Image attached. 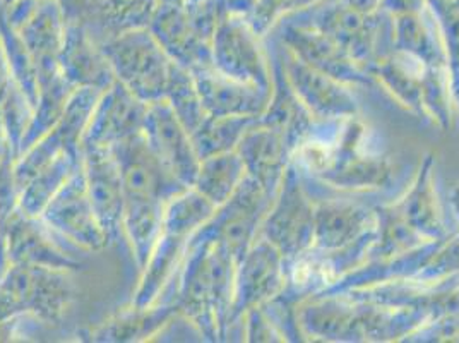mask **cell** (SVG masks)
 Returning a JSON list of instances; mask_svg holds the SVG:
<instances>
[{"instance_id": "23", "label": "cell", "mask_w": 459, "mask_h": 343, "mask_svg": "<svg viewBox=\"0 0 459 343\" xmlns=\"http://www.w3.org/2000/svg\"><path fill=\"white\" fill-rule=\"evenodd\" d=\"M247 177L237 150L211 154L201 160L192 188L201 192L216 208L223 207Z\"/></svg>"}, {"instance_id": "7", "label": "cell", "mask_w": 459, "mask_h": 343, "mask_svg": "<svg viewBox=\"0 0 459 343\" xmlns=\"http://www.w3.org/2000/svg\"><path fill=\"white\" fill-rule=\"evenodd\" d=\"M101 92L103 90L95 88H77L57 124L21 153L14 163V179L18 191L45 165L57 158L58 154H81L82 136Z\"/></svg>"}, {"instance_id": "8", "label": "cell", "mask_w": 459, "mask_h": 343, "mask_svg": "<svg viewBox=\"0 0 459 343\" xmlns=\"http://www.w3.org/2000/svg\"><path fill=\"white\" fill-rule=\"evenodd\" d=\"M62 241L77 251L90 254L110 246V239L96 216L88 196L81 162L76 172L54 196L39 216Z\"/></svg>"}, {"instance_id": "4", "label": "cell", "mask_w": 459, "mask_h": 343, "mask_svg": "<svg viewBox=\"0 0 459 343\" xmlns=\"http://www.w3.org/2000/svg\"><path fill=\"white\" fill-rule=\"evenodd\" d=\"M211 66L225 76L269 90V67L247 14L231 7L211 39Z\"/></svg>"}, {"instance_id": "10", "label": "cell", "mask_w": 459, "mask_h": 343, "mask_svg": "<svg viewBox=\"0 0 459 343\" xmlns=\"http://www.w3.org/2000/svg\"><path fill=\"white\" fill-rule=\"evenodd\" d=\"M148 103L139 100L117 79L105 88L82 136V148H114L122 141L143 133Z\"/></svg>"}, {"instance_id": "28", "label": "cell", "mask_w": 459, "mask_h": 343, "mask_svg": "<svg viewBox=\"0 0 459 343\" xmlns=\"http://www.w3.org/2000/svg\"><path fill=\"white\" fill-rule=\"evenodd\" d=\"M0 43H2L7 66L11 69L13 81L20 86L21 92L35 107V101L39 96V71H37L35 60L24 47L18 31L7 22L2 11H0Z\"/></svg>"}, {"instance_id": "2", "label": "cell", "mask_w": 459, "mask_h": 343, "mask_svg": "<svg viewBox=\"0 0 459 343\" xmlns=\"http://www.w3.org/2000/svg\"><path fill=\"white\" fill-rule=\"evenodd\" d=\"M100 45L115 79L131 93L146 103L165 98L173 60L150 26L115 33Z\"/></svg>"}, {"instance_id": "6", "label": "cell", "mask_w": 459, "mask_h": 343, "mask_svg": "<svg viewBox=\"0 0 459 343\" xmlns=\"http://www.w3.org/2000/svg\"><path fill=\"white\" fill-rule=\"evenodd\" d=\"M0 11L35 60L39 81L58 73V56L67 28L60 0H20Z\"/></svg>"}, {"instance_id": "12", "label": "cell", "mask_w": 459, "mask_h": 343, "mask_svg": "<svg viewBox=\"0 0 459 343\" xmlns=\"http://www.w3.org/2000/svg\"><path fill=\"white\" fill-rule=\"evenodd\" d=\"M81 169L96 216L114 242L122 233L124 186L112 148H82Z\"/></svg>"}, {"instance_id": "3", "label": "cell", "mask_w": 459, "mask_h": 343, "mask_svg": "<svg viewBox=\"0 0 459 343\" xmlns=\"http://www.w3.org/2000/svg\"><path fill=\"white\" fill-rule=\"evenodd\" d=\"M0 286L22 312L37 316L45 324L60 323L76 294L73 271L30 265H9L0 277Z\"/></svg>"}, {"instance_id": "17", "label": "cell", "mask_w": 459, "mask_h": 343, "mask_svg": "<svg viewBox=\"0 0 459 343\" xmlns=\"http://www.w3.org/2000/svg\"><path fill=\"white\" fill-rule=\"evenodd\" d=\"M180 316L173 301H160L153 305H134L120 309L108 321L91 333L95 342L131 343L152 340L173 320Z\"/></svg>"}, {"instance_id": "37", "label": "cell", "mask_w": 459, "mask_h": 343, "mask_svg": "<svg viewBox=\"0 0 459 343\" xmlns=\"http://www.w3.org/2000/svg\"><path fill=\"white\" fill-rule=\"evenodd\" d=\"M451 198H453L451 201H453V207H455V211H456V215H458L459 218V186L453 189V196H451Z\"/></svg>"}, {"instance_id": "38", "label": "cell", "mask_w": 459, "mask_h": 343, "mask_svg": "<svg viewBox=\"0 0 459 343\" xmlns=\"http://www.w3.org/2000/svg\"><path fill=\"white\" fill-rule=\"evenodd\" d=\"M16 2H20V0H0V7H9V5L16 4Z\"/></svg>"}, {"instance_id": "27", "label": "cell", "mask_w": 459, "mask_h": 343, "mask_svg": "<svg viewBox=\"0 0 459 343\" xmlns=\"http://www.w3.org/2000/svg\"><path fill=\"white\" fill-rule=\"evenodd\" d=\"M257 119L252 117H212L208 115L191 134L197 156L203 160L211 154L235 150L240 137Z\"/></svg>"}, {"instance_id": "34", "label": "cell", "mask_w": 459, "mask_h": 343, "mask_svg": "<svg viewBox=\"0 0 459 343\" xmlns=\"http://www.w3.org/2000/svg\"><path fill=\"white\" fill-rule=\"evenodd\" d=\"M13 76H11V69L7 66V60L2 50V43H0V103L4 100V96L7 95L9 88L13 86Z\"/></svg>"}, {"instance_id": "36", "label": "cell", "mask_w": 459, "mask_h": 343, "mask_svg": "<svg viewBox=\"0 0 459 343\" xmlns=\"http://www.w3.org/2000/svg\"><path fill=\"white\" fill-rule=\"evenodd\" d=\"M0 267L7 268V258H5V252H4V242H2V225H0Z\"/></svg>"}, {"instance_id": "5", "label": "cell", "mask_w": 459, "mask_h": 343, "mask_svg": "<svg viewBox=\"0 0 459 343\" xmlns=\"http://www.w3.org/2000/svg\"><path fill=\"white\" fill-rule=\"evenodd\" d=\"M2 242L9 265L57 268L76 271L84 254L62 241L39 216H30L16 207L2 222Z\"/></svg>"}, {"instance_id": "35", "label": "cell", "mask_w": 459, "mask_h": 343, "mask_svg": "<svg viewBox=\"0 0 459 343\" xmlns=\"http://www.w3.org/2000/svg\"><path fill=\"white\" fill-rule=\"evenodd\" d=\"M342 2L362 14H374L383 5L384 0H342Z\"/></svg>"}, {"instance_id": "29", "label": "cell", "mask_w": 459, "mask_h": 343, "mask_svg": "<svg viewBox=\"0 0 459 343\" xmlns=\"http://www.w3.org/2000/svg\"><path fill=\"white\" fill-rule=\"evenodd\" d=\"M165 100L169 101L175 115L180 119V122L191 134L208 117L191 71L175 62H173L172 73L169 79Z\"/></svg>"}, {"instance_id": "20", "label": "cell", "mask_w": 459, "mask_h": 343, "mask_svg": "<svg viewBox=\"0 0 459 343\" xmlns=\"http://www.w3.org/2000/svg\"><path fill=\"white\" fill-rule=\"evenodd\" d=\"M288 75L297 95L304 100V105L310 109V112L325 119L350 117L355 112L353 100L336 79L312 69L300 58L295 57Z\"/></svg>"}, {"instance_id": "32", "label": "cell", "mask_w": 459, "mask_h": 343, "mask_svg": "<svg viewBox=\"0 0 459 343\" xmlns=\"http://www.w3.org/2000/svg\"><path fill=\"white\" fill-rule=\"evenodd\" d=\"M60 4L67 20L86 22L95 9L96 0H60Z\"/></svg>"}, {"instance_id": "9", "label": "cell", "mask_w": 459, "mask_h": 343, "mask_svg": "<svg viewBox=\"0 0 459 343\" xmlns=\"http://www.w3.org/2000/svg\"><path fill=\"white\" fill-rule=\"evenodd\" d=\"M143 134L173 179L182 188H192L201 158L194 148L191 133L165 98L148 103Z\"/></svg>"}, {"instance_id": "33", "label": "cell", "mask_w": 459, "mask_h": 343, "mask_svg": "<svg viewBox=\"0 0 459 343\" xmlns=\"http://www.w3.org/2000/svg\"><path fill=\"white\" fill-rule=\"evenodd\" d=\"M16 314H22L20 305L16 304L14 299L0 286V324Z\"/></svg>"}, {"instance_id": "26", "label": "cell", "mask_w": 459, "mask_h": 343, "mask_svg": "<svg viewBox=\"0 0 459 343\" xmlns=\"http://www.w3.org/2000/svg\"><path fill=\"white\" fill-rule=\"evenodd\" d=\"M368 225L364 210L346 203H327L316 211L314 239L323 249H340L355 241Z\"/></svg>"}, {"instance_id": "11", "label": "cell", "mask_w": 459, "mask_h": 343, "mask_svg": "<svg viewBox=\"0 0 459 343\" xmlns=\"http://www.w3.org/2000/svg\"><path fill=\"white\" fill-rule=\"evenodd\" d=\"M124 186V198L169 201L184 191L154 154L144 134H135L112 148Z\"/></svg>"}, {"instance_id": "18", "label": "cell", "mask_w": 459, "mask_h": 343, "mask_svg": "<svg viewBox=\"0 0 459 343\" xmlns=\"http://www.w3.org/2000/svg\"><path fill=\"white\" fill-rule=\"evenodd\" d=\"M235 150L244 162L247 177L269 196V192L278 184L283 171V134L271 124L257 126L255 120L240 137Z\"/></svg>"}, {"instance_id": "22", "label": "cell", "mask_w": 459, "mask_h": 343, "mask_svg": "<svg viewBox=\"0 0 459 343\" xmlns=\"http://www.w3.org/2000/svg\"><path fill=\"white\" fill-rule=\"evenodd\" d=\"M165 201L124 198L122 235L126 237L135 265L143 269L161 233Z\"/></svg>"}, {"instance_id": "31", "label": "cell", "mask_w": 459, "mask_h": 343, "mask_svg": "<svg viewBox=\"0 0 459 343\" xmlns=\"http://www.w3.org/2000/svg\"><path fill=\"white\" fill-rule=\"evenodd\" d=\"M316 2L317 0H254L247 13V20L255 30V33L261 37L281 16L291 11L306 9Z\"/></svg>"}, {"instance_id": "13", "label": "cell", "mask_w": 459, "mask_h": 343, "mask_svg": "<svg viewBox=\"0 0 459 343\" xmlns=\"http://www.w3.org/2000/svg\"><path fill=\"white\" fill-rule=\"evenodd\" d=\"M280 251L264 237L254 241L244 258L235 268L231 320L244 316L247 311L264 305L281 286Z\"/></svg>"}, {"instance_id": "16", "label": "cell", "mask_w": 459, "mask_h": 343, "mask_svg": "<svg viewBox=\"0 0 459 343\" xmlns=\"http://www.w3.org/2000/svg\"><path fill=\"white\" fill-rule=\"evenodd\" d=\"M150 30L175 64L189 71L211 64V43L194 30L182 4L160 2Z\"/></svg>"}, {"instance_id": "15", "label": "cell", "mask_w": 459, "mask_h": 343, "mask_svg": "<svg viewBox=\"0 0 459 343\" xmlns=\"http://www.w3.org/2000/svg\"><path fill=\"white\" fill-rule=\"evenodd\" d=\"M58 69L74 88L105 90L115 81L100 40L84 21L67 20Z\"/></svg>"}, {"instance_id": "30", "label": "cell", "mask_w": 459, "mask_h": 343, "mask_svg": "<svg viewBox=\"0 0 459 343\" xmlns=\"http://www.w3.org/2000/svg\"><path fill=\"white\" fill-rule=\"evenodd\" d=\"M425 7L430 11L437 22L440 39L446 41L447 48H453V62L459 77V0H423Z\"/></svg>"}, {"instance_id": "24", "label": "cell", "mask_w": 459, "mask_h": 343, "mask_svg": "<svg viewBox=\"0 0 459 343\" xmlns=\"http://www.w3.org/2000/svg\"><path fill=\"white\" fill-rule=\"evenodd\" d=\"M81 162V154L62 153L54 158L48 165L33 175L22 188L18 196V208L30 216H41L43 210L54 199L69 177L76 172Z\"/></svg>"}, {"instance_id": "1", "label": "cell", "mask_w": 459, "mask_h": 343, "mask_svg": "<svg viewBox=\"0 0 459 343\" xmlns=\"http://www.w3.org/2000/svg\"><path fill=\"white\" fill-rule=\"evenodd\" d=\"M235 268L229 251L201 229L192 237L177 275L170 301L180 316L211 340L223 337L231 321Z\"/></svg>"}, {"instance_id": "14", "label": "cell", "mask_w": 459, "mask_h": 343, "mask_svg": "<svg viewBox=\"0 0 459 343\" xmlns=\"http://www.w3.org/2000/svg\"><path fill=\"white\" fill-rule=\"evenodd\" d=\"M203 107L212 117H252L266 112L269 90L237 81L216 71L211 64L191 71Z\"/></svg>"}, {"instance_id": "21", "label": "cell", "mask_w": 459, "mask_h": 343, "mask_svg": "<svg viewBox=\"0 0 459 343\" xmlns=\"http://www.w3.org/2000/svg\"><path fill=\"white\" fill-rule=\"evenodd\" d=\"M288 35L297 58L306 62L312 69L323 73L336 81H357V64L343 48L327 37L323 30L299 28L291 30Z\"/></svg>"}, {"instance_id": "25", "label": "cell", "mask_w": 459, "mask_h": 343, "mask_svg": "<svg viewBox=\"0 0 459 343\" xmlns=\"http://www.w3.org/2000/svg\"><path fill=\"white\" fill-rule=\"evenodd\" d=\"M62 73L58 71L52 76L41 77L39 81V96L33 107L31 120L28 126V131L21 143V153L28 146H31L37 139L45 133H48L64 114L69 100L76 92ZM20 153V154H21Z\"/></svg>"}, {"instance_id": "19", "label": "cell", "mask_w": 459, "mask_h": 343, "mask_svg": "<svg viewBox=\"0 0 459 343\" xmlns=\"http://www.w3.org/2000/svg\"><path fill=\"white\" fill-rule=\"evenodd\" d=\"M263 237L281 254L302 251L308 239L314 241V215L300 192L290 189L287 196L283 192L263 224Z\"/></svg>"}]
</instances>
